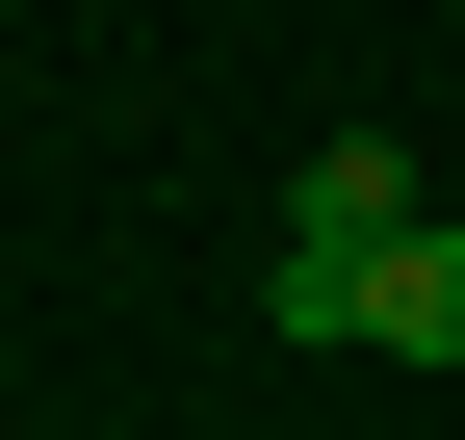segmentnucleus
Segmentation results:
<instances>
[{
    "label": "nucleus",
    "mask_w": 465,
    "mask_h": 440,
    "mask_svg": "<svg viewBox=\"0 0 465 440\" xmlns=\"http://www.w3.org/2000/svg\"><path fill=\"white\" fill-rule=\"evenodd\" d=\"M414 234H440V207H414V155H388V130H336L311 182H284V259H259V311H284V337H362Z\"/></svg>",
    "instance_id": "nucleus-1"
},
{
    "label": "nucleus",
    "mask_w": 465,
    "mask_h": 440,
    "mask_svg": "<svg viewBox=\"0 0 465 440\" xmlns=\"http://www.w3.org/2000/svg\"><path fill=\"white\" fill-rule=\"evenodd\" d=\"M362 337H388V363H465V234H414V259H388V311H362Z\"/></svg>",
    "instance_id": "nucleus-2"
}]
</instances>
